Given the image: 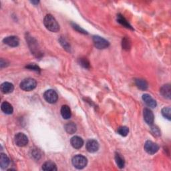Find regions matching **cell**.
<instances>
[{
    "instance_id": "1",
    "label": "cell",
    "mask_w": 171,
    "mask_h": 171,
    "mask_svg": "<svg viewBox=\"0 0 171 171\" xmlns=\"http://www.w3.org/2000/svg\"><path fill=\"white\" fill-rule=\"evenodd\" d=\"M44 24L46 28L48 30L52 32H58L59 30V25L54 17L51 14H48L45 16Z\"/></svg>"
},
{
    "instance_id": "2",
    "label": "cell",
    "mask_w": 171,
    "mask_h": 171,
    "mask_svg": "<svg viewBox=\"0 0 171 171\" xmlns=\"http://www.w3.org/2000/svg\"><path fill=\"white\" fill-rule=\"evenodd\" d=\"M37 82L36 81L31 78H28L24 80L20 83V88L24 91H32L36 88Z\"/></svg>"
},
{
    "instance_id": "3",
    "label": "cell",
    "mask_w": 171,
    "mask_h": 171,
    "mask_svg": "<svg viewBox=\"0 0 171 171\" xmlns=\"http://www.w3.org/2000/svg\"><path fill=\"white\" fill-rule=\"evenodd\" d=\"M72 164L78 169H83L87 165L88 160L85 156L82 155H76L72 160Z\"/></svg>"
},
{
    "instance_id": "4",
    "label": "cell",
    "mask_w": 171,
    "mask_h": 171,
    "mask_svg": "<svg viewBox=\"0 0 171 171\" xmlns=\"http://www.w3.org/2000/svg\"><path fill=\"white\" fill-rule=\"evenodd\" d=\"M93 42L96 48L99 50H103L107 48L110 46V43L105 40L104 38L98 36H93Z\"/></svg>"
},
{
    "instance_id": "5",
    "label": "cell",
    "mask_w": 171,
    "mask_h": 171,
    "mask_svg": "<svg viewBox=\"0 0 171 171\" xmlns=\"http://www.w3.org/2000/svg\"><path fill=\"white\" fill-rule=\"evenodd\" d=\"M44 98L47 102L50 104H54L58 99L57 93L54 90H48L44 94Z\"/></svg>"
},
{
    "instance_id": "6",
    "label": "cell",
    "mask_w": 171,
    "mask_h": 171,
    "mask_svg": "<svg viewBox=\"0 0 171 171\" xmlns=\"http://www.w3.org/2000/svg\"><path fill=\"white\" fill-rule=\"evenodd\" d=\"M144 150L149 155H154L159 150V146L157 144L148 140L144 144Z\"/></svg>"
},
{
    "instance_id": "7",
    "label": "cell",
    "mask_w": 171,
    "mask_h": 171,
    "mask_svg": "<svg viewBox=\"0 0 171 171\" xmlns=\"http://www.w3.org/2000/svg\"><path fill=\"white\" fill-rule=\"evenodd\" d=\"M15 142L17 146L20 147H24L26 146L28 143V138L24 133H18L15 136Z\"/></svg>"
},
{
    "instance_id": "8",
    "label": "cell",
    "mask_w": 171,
    "mask_h": 171,
    "mask_svg": "<svg viewBox=\"0 0 171 171\" xmlns=\"http://www.w3.org/2000/svg\"><path fill=\"white\" fill-rule=\"evenodd\" d=\"M86 147L87 151L90 153H94L97 152L99 149V144L95 140H89L86 144Z\"/></svg>"
},
{
    "instance_id": "9",
    "label": "cell",
    "mask_w": 171,
    "mask_h": 171,
    "mask_svg": "<svg viewBox=\"0 0 171 171\" xmlns=\"http://www.w3.org/2000/svg\"><path fill=\"white\" fill-rule=\"evenodd\" d=\"M4 44L11 47H17L20 44V40L18 37L16 36H8L6 37L3 40Z\"/></svg>"
},
{
    "instance_id": "10",
    "label": "cell",
    "mask_w": 171,
    "mask_h": 171,
    "mask_svg": "<svg viewBox=\"0 0 171 171\" xmlns=\"http://www.w3.org/2000/svg\"><path fill=\"white\" fill-rule=\"evenodd\" d=\"M143 116L144 121L146 122L148 125H152L154 123V120H155V116H154L153 112L148 108H145L143 111Z\"/></svg>"
},
{
    "instance_id": "11",
    "label": "cell",
    "mask_w": 171,
    "mask_h": 171,
    "mask_svg": "<svg viewBox=\"0 0 171 171\" xmlns=\"http://www.w3.org/2000/svg\"><path fill=\"white\" fill-rule=\"evenodd\" d=\"M142 100L150 108H154L156 106L157 104L155 100H154L153 98L151 97V96H150L148 94H144L142 95Z\"/></svg>"
},
{
    "instance_id": "12",
    "label": "cell",
    "mask_w": 171,
    "mask_h": 171,
    "mask_svg": "<svg viewBox=\"0 0 171 171\" xmlns=\"http://www.w3.org/2000/svg\"><path fill=\"white\" fill-rule=\"evenodd\" d=\"M70 142L72 146L76 149H79L82 148L84 144L83 139L78 136H75L71 138Z\"/></svg>"
},
{
    "instance_id": "13",
    "label": "cell",
    "mask_w": 171,
    "mask_h": 171,
    "mask_svg": "<svg viewBox=\"0 0 171 171\" xmlns=\"http://www.w3.org/2000/svg\"><path fill=\"white\" fill-rule=\"evenodd\" d=\"M161 95L166 99H170L171 98V88L170 84H165L162 86L160 90Z\"/></svg>"
},
{
    "instance_id": "14",
    "label": "cell",
    "mask_w": 171,
    "mask_h": 171,
    "mask_svg": "<svg viewBox=\"0 0 171 171\" xmlns=\"http://www.w3.org/2000/svg\"><path fill=\"white\" fill-rule=\"evenodd\" d=\"M14 90V86L13 84L10 82H4L1 85V90L3 94L11 93Z\"/></svg>"
},
{
    "instance_id": "15",
    "label": "cell",
    "mask_w": 171,
    "mask_h": 171,
    "mask_svg": "<svg viewBox=\"0 0 171 171\" xmlns=\"http://www.w3.org/2000/svg\"><path fill=\"white\" fill-rule=\"evenodd\" d=\"M42 170L44 171H56L58 169L54 162L48 161L42 165Z\"/></svg>"
},
{
    "instance_id": "16",
    "label": "cell",
    "mask_w": 171,
    "mask_h": 171,
    "mask_svg": "<svg viewBox=\"0 0 171 171\" xmlns=\"http://www.w3.org/2000/svg\"><path fill=\"white\" fill-rule=\"evenodd\" d=\"M61 115L63 118L68 120L71 118L72 112L70 107L67 105H64L61 108Z\"/></svg>"
},
{
    "instance_id": "17",
    "label": "cell",
    "mask_w": 171,
    "mask_h": 171,
    "mask_svg": "<svg viewBox=\"0 0 171 171\" xmlns=\"http://www.w3.org/2000/svg\"><path fill=\"white\" fill-rule=\"evenodd\" d=\"M10 164V159L6 154L2 153L0 155V166L2 169L7 168Z\"/></svg>"
},
{
    "instance_id": "18",
    "label": "cell",
    "mask_w": 171,
    "mask_h": 171,
    "mask_svg": "<svg viewBox=\"0 0 171 171\" xmlns=\"http://www.w3.org/2000/svg\"><path fill=\"white\" fill-rule=\"evenodd\" d=\"M1 108L3 112L6 114H11L14 112V108L12 106L7 102H3L2 104Z\"/></svg>"
},
{
    "instance_id": "19",
    "label": "cell",
    "mask_w": 171,
    "mask_h": 171,
    "mask_svg": "<svg viewBox=\"0 0 171 171\" xmlns=\"http://www.w3.org/2000/svg\"><path fill=\"white\" fill-rule=\"evenodd\" d=\"M65 130L68 134H73L76 132L77 128L74 122H68L65 125Z\"/></svg>"
},
{
    "instance_id": "20",
    "label": "cell",
    "mask_w": 171,
    "mask_h": 171,
    "mask_svg": "<svg viewBox=\"0 0 171 171\" xmlns=\"http://www.w3.org/2000/svg\"><path fill=\"white\" fill-rule=\"evenodd\" d=\"M135 84L136 86L142 90H146L148 88V83L143 79H136Z\"/></svg>"
},
{
    "instance_id": "21",
    "label": "cell",
    "mask_w": 171,
    "mask_h": 171,
    "mask_svg": "<svg viewBox=\"0 0 171 171\" xmlns=\"http://www.w3.org/2000/svg\"><path fill=\"white\" fill-rule=\"evenodd\" d=\"M115 161H116V163L120 169H123L125 167V160L118 153H116V155H115Z\"/></svg>"
},
{
    "instance_id": "22",
    "label": "cell",
    "mask_w": 171,
    "mask_h": 171,
    "mask_svg": "<svg viewBox=\"0 0 171 171\" xmlns=\"http://www.w3.org/2000/svg\"><path fill=\"white\" fill-rule=\"evenodd\" d=\"M117 20H118V21L120 24H121L122 25H124L125 27H126L127 28H129L130 29H133V28H132V26L130 25V24L128 23V21L125 18H124L123 15H122L121 14H118L117 15Z\"/></svg>"
},
{
    "instance_id": "23",
    "label": "cell",
    "mask_w": 171,
    "mask_h": 171,
    "mask_svg": "<svg viewBox=\"0 0 171 171\" xmlns=\"http://www.w3.org/2000/svg\"><path fill=\"white\" fill-rule=\"evenodd\" d=\"M162 114L165 118L168 119L169 121L171 120V109L170 107H165L162 110Z\"/></svg>"
},
{
    "instance_id": "24",
    "label": "cell",
    "mask_w": 171,
    "mask_h": 171,
    "mask_svg": "<svg viewBox=\"0 0 171 171\" xmlns=\"http://www.w3.org/2000/svg\"><path fill=\"white\" fill-rule=\"evenodd\" d=\"M118 133L122 136H126L129 132V129L126 126H121L118 128Z\"/></svg>"
},
{
    "instance_id": "25",
    "label": "cell",
    "mask_w": 171,
    "mask_h": 171,
    "mask_svg": "<svg viewBox=\"0 0 171 171\" xmlns=\"http://www.w3.org/2000/svg\"><path fill=\"white\" fill-rule=\"evenodd\" d=\"M122 46L123 49H125L126 50H129L130 48V46H131L130 40L128 39V38H127V37L124 38V39L122 40Z\"/></svg>"
},
{
    "instance_id": "26",
    "label": "cell",
    "mask_w": 171,
    "mask_h": 171,
    "mask_svg": "<svg viewBox=\"0 0 171 171\" xmlns=\"http://www.w3.org/2000/svg\"><path fill=\"white\" fill-rule=\"evenodd\" d=\"M80 64L82 67L85 68H90V62L86 58H80L79 59Z\"/></svg>"
},
{
    "instance_id": "27",
    "label": "cell",
    "mask_w": 171,
    "mask_h": 171,
    "mask_svg": "<svg viewBox=\"0 0 171 171\" xmlns=\"http://www.w3.org/2000/svg\"><path fill=\"white\" fill-rule=\"evenodd\" d=\"M25 68H28V69H29V70H33V71L37 72H40V68L39 67H38L37 65H36V64H29V65H28Z\"/></svg>"
},
{
    "instance_id": "28",
    "label": "cell",
    "mask_w": 171,
    "mask_h": 171,
    "mask_svg": "<svg viewBox=\"0 0 171 171\" xmlns=\"http://www.w3.org/2000/svg\"><path fill=\"white\" fill-rule=\"evenodd\" d=\"M59 42H60L61 44L62 45V46L64 47V48H65L66 50L68 51H70V46L69 45V44L66 41L65 39H64V38H60V40H59Z\"/></svg>"
},
{
    "instance_id": "29",
    "label": "cell",
    "mask_w": 171,
    "mask_h": 171,
    "mask_svg": "<svg viewBox=\"0 0 171 171\" xmlns=\"http://www.w3.org/2000/svg\"><path fill=\"white\" fill-rule=\"evenodd\" d=\"M151 130L152 132V133L155 134V136H159L160 135V131L159 130V128L156 127V126H152L151 127Z\"/></svg>"
},
{
    "instance_id": "30",
    "label": "cell",
    "mask_w": 171,
    "mask_h": 171,
    "mask_svg": "<svg viewBox=\"0 0 171 171\" xmlns=\"http://www.w3.org/2000/svg\"><path fill=\"white\" fill-rule=\"evenodd\" d=\"M72 26H73V28L76 29V30L79 32L80 33H84V34L88 33L86 32L84 30V29H83L82 28H81L80 26H78V25L77 24H72Z\"/></svg>"
},
{
    "instance_id": "31",
    "label": "cell",
    "mask_w": 171,
    "mask_h": 171,
    "mask_svg": "<svg viewBox=\"0 0 171 171\" xmlns=\"http://www.w3.org/2000/svg\"><path fill=\"white\" fill-rule=\"evenodd\" d=\"M32 155H33V156H36V158H37V159H38V157L37 156H40V155L39 154V152H38V151H37V150H36V151H34L32 152Z\"/></svg>"
},
{
    "instance_id": "32",
    "label": "cell",
    "mask_w": 171,
    "mask_h": 171,
    "mask_svg": "<svg viewBox=\"0 0 171 171\" xmlns=\"http://www.w3.org/2000/svg\"><path fill=\"white\" fill-rule=\"evenodd\" d=\"M4 60L3 59H1V62H0V66H1V68H3L6 66V61H5V62H3Z\"/></svg>"
},
{
    "instance_id": "33",
    "label": "cell",
    "mask_w": 171,
    "mask_h": 171,
    "mask_svg": "<svg viewBox=\"0 0 171 171\" xmlns=\"http://www.w3.org/2000/svg\"><path fill=\"white\" fill-rule=\"evenodd\" d=\"M31 3H33V4H38V3H39V2H33V1H32V2H31Z\"/></svg>"
}]
</instances>
